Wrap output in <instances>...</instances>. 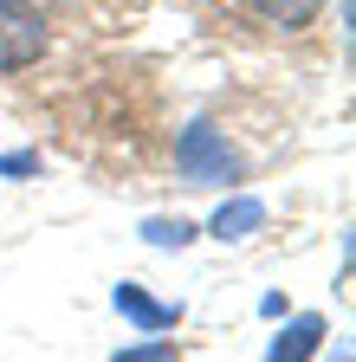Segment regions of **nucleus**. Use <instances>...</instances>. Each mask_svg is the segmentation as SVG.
I'll use <instances>...</instances> for the list:
<instances>
[{
	"instance_id": "obj_7",
	"label": "nucleus",
	"mask_w": 356,
	"mask_h": 362,
	"mask_svg": "<svg viewBox=\"0 0 356 362\" xmlns=\"http://www.w3.org/2000/svg\"><path fill=\"white\" fill-rule=\"evenodd\" d=\"M143 240H149V246H162V252H168V246L182 252V246L195 240V226H188V220H168V214H156V220H143Z\"/></svg>"
},
{
	"instance_id": "obj_1",
	"label": "nucleus",
	"mask_w": 356,
	"mask_h": 362,
	"mask_svg": "<svg viewBox=\"0 0 356 362\" xmlns=\"http://www.w3.org/2000/svg\"><path fill=\"white\" fill-rule=\"evenodd\" d=\"M175 175H182L188 188H234L240 181V156H234V143L214 123H188L182 136H175Z\"/></svg>"
},
{
	"instance_id": "obj_3",
	"label": "nucleus",
	"mask_w": 356,
	"mask_h": 362,
	"mask_svg": "<svg viewBox=\"0 0 356 362\" xmlns=\"http://www.w3.org/2000/svg\"><path fill=\"white\" fill-rule=\"evenodd\" d=\"M110 304H117V310H123V317H130V324H137L143 337H156V330H168V324H175V317H182V310H175V304H156V298H149L143 285H117V298H110Z\"/></svg>"
},
{
	"instance_id": "obj_8",
	"label": "nucleus",
	"mask_w": 356,
	"mask_h": 362,
	"mask_svg": "<svg viewBox=\"0 0 356 362\" xmlns=\"http://www.w3.org/2000/svg\"><path fill=\"white\" fill-rule=\"evenodd\" d=\"M110 362H175V343H143V349H117Z\"/></svg>"
},
{
	"instance_id": "obj_6",
	"label": "nucleus",
	"mask_w": 356,
	"mask_h": 362,
	"mask_svg": "<svg viewBox=\"0 0 356 362\" xmlns=\"http://www.w3.org/2000/svg\"><path fill=\"white\" fill-rule=\"evenodd\" d=\"M246 7H253L259 20H272V26H304L324 0H246Z\"/></svg>"
},
{
	"instance_id": "obj_5",
	"label": "nucleus",
	"mask_w": 356,
	"mask_h": 362,
	"mask_svg": "<svg viewBox=\"0 0 356 362\" xmlns=\"http://www.w3.org/2000/svg\"><path fill=\"white\" fill-rule=\"evenodd\" d=\"M259 220H265V201L234 194V201H220V214L207 220V233L214 240H246V233H259Z\"/></svg>"
},
{
	"instance_id": "obj_9",
	"label": "nucleus",
	"mask_w": 356,
	"mask_h": 362,
	"mask_svg": "<svg viewBox=\"0 0 356 362\" xmlns=\"http://www.w3.org/2000/svg\"><path fill=\"white\" fill-rule=\"evenodd\" d=\"M337 362H350V356H343V349H337Z\"/></svg>"
},
{
	"instance_id": "obj_4",
	"label": "nucleus",
	"mask_w": 356,
	"mask_h": 362,
	"mask_svg": "<svg viewBox=\"0 0 356 362\" xmlns=\"http://www.w3.org/2000/svg\"><path fill=\"white\" fill-rule=\"evenodd\" d=\"M324 343V317L318 310H304V317H292V324L272 337V349H265V362H304L311 349Z\"/></svg>"
},
{
	"instance_id": "obj_2",
	"label": "nucleus",
	"mask_w": 356,
	"mask_h": 362,
	"mask_svg": "<svg viewBox=\"0 0 356 362\" xmlns=\"http://www.w3.org/2000/svg\"><path fill=\"white\" fill-rule=\"evenodd\" d=\"M46 52V20L33 0H0V71H20Z\"/></svg>"
}]
</instances>
